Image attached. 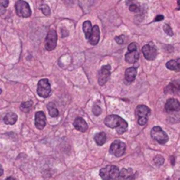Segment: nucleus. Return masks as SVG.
<instances>
[{
	"label": "nucleus",
	"mask_w": 180,
	"mask_h": 180,
	"mask_svg": "<svg viewBox=\"0 0 180 180\" xmlns=\"http://www.w3.org/2000/svg\"><path fill=\"white\" fill-rule=\"evenodd\" d=\"M151 110L144 105H140L135 109V117L137 119L140 126H145L148 122L149 116L150 115Z\"/></svg>",
	"instance_id": "7ed1b4c3"
},
{
	"label": "nucleus",
	"mask_w": 180,
	"mask_h": 180,
	"mask_svg": "<svg viewBox=\"0 0 180 180\" xmlns=\"http://www.w3.org/2000/svg\"><path fill=\"white\" fill-rule=\"evenodd\" d=\"M92 112H93L95 116H99L102 113V109H101V107L99 106V105H94L93 107H92Z\"/></svg>",
	"instance_id": "cd10ccee"
},
{
	"label": "nucleus",
	"mask_w": 180,
	"mask_h": 180,
	"mask_svg": "<svg viewBox=\"0 0 180 180\" xmlns=\"http://www.w3.org/2000/svg\"><path fill=\"white\" fill-rule=\"evenodd\" d=\"M5 180H16L14 178H12V177H9V178H7Z\"/></svg>",
	"instance_id": "f704fd0d"
},
{
	"label": "nucleus",
	"mask_w": 180,
	"mask_h": 180,
	"mask_svg": "<svg viewBox=\"0 0 180 180\" xmlns=\"http://www.w3.org/2000/svg\"><path fill=\"white\" fill-rule=\"evenodd\" d=\"M137 48H138V45L135 42H132L131 44H129L127 47L128 51H135V50H137Z\"/></svg>",
	"instance_id": "7c9ffc66"
},
{
	"label": "nucleus",
	"mask_w": 180,
	"mask_h": 180,
	"mask_svg": "<svg viewBox=\"0 0 180 180\" xmlns=\"http://www.w3.org/2000/svg\"><path fill=\"white\" fill-rule=\"evenodd\" d=\"M47 108L48 113H49V115H50L51 117L56 118L59 116V111H58L57 108L55 107V106H54V104L53 102L48 103L47 106Z\"/></svg>",
	"instance_id": "5701e85b"
},
{
	"label": "nucleus",
	"mask_w": 180,
	"mask_h": 180,
	"mask_svg": "<svg viewBox=\"0 0 180 180\" xmlns=\"http://www.w3.org/2000/svg\"><path fill=\"white\" fill-rule=\"evenodd\" d=\"M166 68L169 69L170 70L176 72L180 71V58L176 60H171L166 63Z\"/></svg>",
	"instance_id": "6ab92c4d"
},
{
	"label": "nucleus",
	"mask_w": 180,
	"mask_h": 180,
	"mask_svg": "<svg viewBox=\"0 0 180 180\" xmlns=\"http://www.w3.org/2000/svg\"><path fill=\"white\" fill-rule=\"evenodd\" d=\"M163 30H164V32L166 33V34H168V35L170 36H173V31H172V29H171V27H170V25H168V24H165L164 26H163Z\"/></svg>",
	"instance_id": "c756f323"
},
{
	"label": "nucleus",
	"mask_w": 180,
	"mask_h": 180,
	"mask_svg": "<svg viewBox=\"0 0 180 180\" xmlns=\"http://www.w3.org/2000/svg\"><path fill=\"white\" fill-rule=\"evenodd\" d=\"M33 106H34L33 101L29 100V101L23 102V103L20 105V109H21V111L24 112V113H28V112H30V111L32 110Z\"/></svg>",
	"instance_id": "393cba45"
},
{
	"label": "nucleus",
	"mask_w": 180,
	"mask_h": 180,
	"mask_svg": "<svg viewBox=\"0 0 180 180\" xmlns=\"http://www.w3.org/2000/svg\"><path fill=\"white\" fill-rule=\"evenodd\" d=\"M37 94L43 99L49 97L51 94V85L47 78H43L39 81L37 85Z\"/></svg>",
	"instance_id": "20e7f679"
},
{
	"label": "nucleus",
	"mask_w": 180,
	"mask_h": 180,
	"mask_svg": "<svg viewBox=\"0 0 180 180\" xmlns=\"http://www.w3.org/2000/svg\"><path fill=\"white\" fill-rule=\"evenodd\" d=\"M178 5H180V0H178Z\"/></svg>",
	"instance_id": "c9c22d12"
},
{
	"label": "nucleus",
	"mask_w": 180,
	"mask_h": 180,
	"mask_svg": "<svg viewBox=\"0 0 180 180\" xmlns=\"http://www.w3.org/2000/svg\"><path fill=\"white\" fill-rule=\"evenodd\" d=\"M137 75V70L135 67H131L126 69L125 71V79L127 83H132L135 80Z\"/></svg>",
	"instance_id": "f3484780"
},
{
	"label": "nucleus",
	"mask_w": 180,
	"mask_h": 180,
	"mask_svg": "<svg viewBox=\"0 0 180 180\" xmlns=\"http://www.w3.org/2000/svg\"><path fill=\"white\" fill-rule=\"evenodd\" d=\"M142 52L143 54L144 57L148 61H153L157 56V49L153 42H150L147 45L142 47Z\"/></svg>",
	"instance_id": "6e6552de"
},
{
	"label": "nucleus",
	"mask_w": 180,
	"mask_h": 180,
	"mask_svg": "<svg viewBox=\"0 0 180 180\" xmlns=\"http://www.w3.org/2000/svg\"><path fill=\"white\" fill-rule=\"evenodd\" d=\"M164 18V17L162 16V15H157L155 18V22H157V21H160V20H162Z\"/></svg>",
	"instance_id": "473e14b6"
},
{
	"label": "nucleus",
	"mask_w": 180,
	"mask_h": 180,
	"mask_svg": "<svg viewBox=\"0 0 180 180\" xmlns=\"http://www.w3.org/2000/svg\"><path fill=\"white\" fill-rule=\"evenodd\" d=\"M177 10H180V7H179V8H178V9H177Z\"/></svg>",
	"instance_id": "e433bc0d"
},
{
	"label": "nucleus",
	"mask_w": 180,
	"mask_h": 180,
	"mask_svg": "<svg viewBox=\"0 0 180 180\" xmlns=\"http://www.w3.org/2000/svg\"><path fill=\"white\" fill-rule=\"evenodd\" d=\"M94 140L97 145L99 146H102L106 143V135L104 132H100V133H97L95 136H94Z\"/></svg>",
	"instance_id": "4be33fe9"
},
{
	"label": "nucleus",
	"mask_w": 180,
	"mask_h": 180,
	"mask_svg": "<svg viewBox=\"0 0 180 180\" xmlns=\"http://www.w3.org/2000/svg\"><path fill=\"white\" fill-rule=\"evenodd\" d=\"M111 76V67L110 65H105L103 66L99 72L98 75V82L99 85H104L106 83H107L109 77Z\"/></svg>",
	"instance_id": "9d476101"
},
{
	"label": "nucleus",
	"mask_w": 180,
	"mask_h": 180,
	"mask_svg": "<svg viewBox=\"0 0 180 180\" xmlns=\"http://www.w3.org/2000/svg\"><path fill=\"white\" fill-rule=\"evenodd\" d=\"M126 5H128L130 11H132V12H135V13L141 12V7L138 5V4L134 0H127L126 1Z\"/></svg>",
	"instance_id": "b1692460"
},
{
	"label": "nucleus",
	"mask_w": 180,
	"mask_h": 180,
	"mask_svg": "<svg viewBox=\"0 0 180 180\" xmlns=\"http://www.w3.org/2000/svg\"><path fill=\"white\" fill-rule=\"evenodd\" d=\"M57 45V34L54 30H50L46 37L45 47L47 51H52Z\"/></svg>",
	"instance_id": "1a4fd4ad"
},
{
	"label": "nucleus",
	"mask_w": 180,
	"mask_h": 180,
	"mask_svg": "<svg viewBox=\"0 0 180 180\" xmlns=\"http://www.w3.org/2000/svg\"><path fill=\"white\" fill-rule=\"evenodd\" d=\"M119 178L121 180H132L134 178V171L131 168H124L120 171Z\"/></svg>",
	"instance_id": "a211bd4d"
},
{
	"label": "nucleus",
	"mask_w": 180,
	"mask_h": 180,
	"mask_svg": "<svg viewBox=\"0 0 180 180\" xmlns=\"http://www.w3.org/2000/svg\"><path fill=\"white\" fill-rule=\"evenodd\" d=\"M126 144L124 143L123 142H121L119 140H116V141H114L113 143L111 144L109 151L114 156L120 157L126 152Z\"/></svg>",
	"instance_id": "0eeeda50"
},
{
	"label": "nucleus",
	"mask_w": 180,
	"mask_h": 180,
	"mask_svg": "<svg viewBox=\"0 0 180 180\" xmlns=\"http://www.w3.org/2000/svg\"><path fill=\"white\" fill-rule=\"evenodd\" d=\"M83 33L85 34V38L89 41L90 35H91V33H92V30H93V27L91 25V22L89 20L84 21L83 24Z\"/></svg>",
	"instance_id": "aec40b11"
},
{
	"label": "nucleus",
	"mask_w": 180,
	"mask_h": 180,
	"mask_svg": "<svg viewBox=\"0 0 180 180\" xmlns=\"http://www.w3.org/2000/svg\"><path fill=\"white\" fill-rule=\"evenodd\" d=\"M171 164H172V165L175 164V162H174V157H173V156H171Z\"/></svg>",
	"instance_id": "72a5a7b5"
},
{
	"label": "nucleus",
	"mask_w": 180,
	"mask_h": 180,
	"mask_svg": "<svg viewBox=\"0 0 180 180\" xmlns=\"http://www.w3.org/2000/svg\"><path fill=\"white\" fill-rule=\"evenodd\" d=\"M154 162H155V164L156 166H162V165H163V163H164V158L162 157V155H158L155 156Z\"/></svg>",
	"instance_id": "a878e982"
},
{
	"label": "nucleus",
	"mask_w": 180,
	"mask_h": 180,
	"mask_svg": "<svg viewBox=\"0 0 180 180\" xmlns=\"http://www.w3.org/2000/svg\"><path fill=\"white\" fill-rule=\"evenodd\" d=\"M35 126L37 129L42 130L46 126V115L45 113L41 111H39L35 113Z\"/></svg>",
	"instance_id": "f8f14e48"
},
{
	"label": "nucleus",
	"mask_w": 180,
	"mask_h": 180,
	"mask_svg": "<svg viewBox=\"0 0 180 180\" xmlns=\"http://www.w3.org/2000/svg\"><path fill=\"white\" fill-rule=\"evenodd\" d=\"M15 10H16L17 15L21 18H28L32 14V11L28 3L24 0L17 1V3L15 4Z\"/></svg>",
	"instance_id": "39448f33"
},
{
	"label": "nucleus",
	"mask_w": 180,
	"mask_h": 180,
	"mask_svg": "<svg viewBox=\"0 0 180 180\" xmlns=\"http://www.w3.org/2000/svg\"><path fill=\"white\" fill-rule=\"evenodd\" d=\"M104 123L106 126H107L110 128H115L119 135H122L123 133H125L127 130V126H128L127 122L124 119L115 114L107 116L105 119Z\"/></svg>",
	"instance_id": "f257e3e1"
},
{
	"label": "nucleus",
	"mask_w": 180,
	"mask_h": 180,
	"mask_svg": "<svg viewBox=\"0 0 180 180\" xmlns=\"http://www.w3.org/2000/svg\"><path fill=\"white\" fill-rule=\"evenodd\" d=\"M99 38H100V31H99V27L98 26H94L93 30L91 33L90 39H89V42L91 45L95 46L99 43Z\"/></svg>",
	"instance_id": "2eb2a0df"
},
{
	"label": "nucleus",
	"mask_w": 180,
	"mask_h": 180,
	"mask_svg": "<svg viewBox=\"0 0 180 180\" xmlns=\"http://www.w3.org/2000/svg\"><path fill=\"white\" fill-rule=\"evenodd\" d=\"M0 4L3 8H6L9 5V0H0Z\"/></svg>",
	"instance_id": "2f4dec72"
},
{
	"label": "nucleus",
	"mask_w": 180,
	"mask_h": 180,
	"mask_svg": "<svg viewBox=\"0 0 180 180\" xmlns=\"http://www.w3.org/2000/svg\"><path fill=\"white\" fill-rule=\"evenodd\" d=\"M120 171L115 165H107L99 171V176L103 180H118Z\"/></svg>",
	"instance_id": "f03ea898"
},
{
	"label": "nucleus",
	"mask_w": 180,
	"mask_h": 180,
	"mask_svg": "<svg viewBox=\"0 0 180 180\" xmlns=\"http://www.w3.org/2000/svg\"><path fill=\"white\" fill-rule=\"evenodd\" d=\"M180 91V80H176V81L171 82L169 85H167L164 89V92L166 94H175Z\"/></svg>",
	"instance_id": "4468645a"
},
{
	"label": "nucleus",
	"mask_w": 180,
	"mask_h": 180,
	"mask_svg": "<svg viewBox=\"0 0 180 180\" xmlns=\"http://www.w3.org/2000/svg\"><path fill=\"white\" fill-rule=\"evenodd\" d=\"M115 41L117 42L118 44H119V45L124 44V43H125V41H126V36L122 34V35H119V36H117V37H115Z\"/></svg>",
	"instance_id": "c85d7f7f"
},
{
	"label": "nucleus",
	"mask_w": 180,
	"mask_h": 180,
	"mask_svg": "<svg viewBox=\"0 0 180 180\" xmlns=\"http://www.w3.org/2000/svg\"><path fill=\"white\" fill-rule=\"evenodd\" d=\"M178 180H180V178H179V179H178Z\"/></svg>",
	"instance_id": "4c0bfd02"
},
{
	"label": "nucleus",
	"mask_w": 180,
	"mask_h": 180,
	"mask_svg": "<svg viewBox=\"0 0 180 180\" xmlns=\"http://www.w3.org/2000/svg\"><path fill=\"white\" fill-rule=\"evenodd\" d=\"M140 58V53L135 50V51H128L125 55V60L128 63H135Z\"/></svg>",
	"instance_id": "dca6fc26"
},
{
	"label": "nucleus",
	"mask_w": 180,
	"mask_h": 180,
	"mask_svg": "<svg viewBox=\"0 0 180 180\" xmlns=\"http://www.w3.org/2000/svg\"><path fill=\"white\" fill-rule=\"evenodd\" d=\"M165 111L167 113L179 112L180 102L177 99H169L165 103Z\"/></svg>",
	"instance_id": "9b49d317"
},
{
	"label": "nucleus",
	"mask_w": 180,
	"mask_h": 180,
	"mask_svg": "<svg viewBox=\"0 0 180 180\" xmlns=\"http://www.w3.org/2000/svg\"><path fill=\"white\" fill-rule=\"evenodd\" d=\"M41 10L42 11V13L45 15V16H49L51 11H50V8L47 5H41Z\"/></svg>",
	"instance_id": "bb28decb"
},
{
	"label": "nucleus",
	"mask_w": 180,
	"mask_h": 180,
	"mask_svg": "<svg viewBox=\"0 0 180 180\" xmlns=\"http://www.w3.org/2000/svg\"><path fill=\"white\" fill-rule=\"evenodd\" d=\"M18 119V115L14 113H9L4 117V122L7 125H13Z\"/></svg>",
	"instance_id": "412c9836"
},
{
	"label": "nucleus",
	"mask_w": 180,
	"mask_h": 180,
	"mask_svg": "<svg viewBox=\"0 0 180 180\" xmlns=\"http://www.w3.org/2000/svg\"><path fill=\"white\" fill-rule=\"evenodd\" d=\"M73 125H74V127L77 131H80L82 133H84V132H86L88 130V124L81 117L76 118V119L73 122Z\"/></svg>",
	"instance_id": "ddd939ff"
},
{
	"label": "nucleus",
	"mask_w": 180,
	"mask_h": 180,
	"mask_svg": "<svg viewBox=\"0 0 180 180\" xmlns=\"http://www.w3.org/2000/svg\"><path fill=\"white\" fill-rule=\"evenodd\" d=\"M150 135L152 139L157 142L159 144H165L169 141L168 135L162 130L160 126H154L151 129Z\"/></svg>",
	"instance_id": "423d86ee"
}]
</instances>
